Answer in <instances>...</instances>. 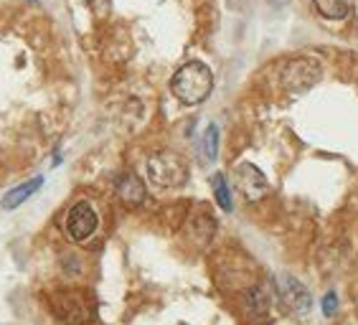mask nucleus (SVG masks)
Returning <instances> with one entry per match:
<instances>
[{"label":"nucleus","mask_w":358,"mask_h":325,"mask_svg":"<svg viewBox=\"0 0 358 325\" xmlns=\"http://www.w3.org/2000/svg\"><path fill=\"white\" fill-rule=\"evenodd\" d=\"M87 6H90L94 13H107L112 6V0H87Z\"/></svg>","instance_id":"nucleus-14"},{"label":"nucleus","mask_w":358,"mask_h":325,"mask_svg":"<svg viewBox=\"0 0 358 325\" xmlns=\"http://www.w3.org/2000/svg\"><path fill=\"white\" fill-rule=\"evenodd\" d=\"M336 312H338V295L336 292H328L323 298V315L325 318H333Z\"/></svg>","instance_id":"nucleus-13"},{"label":"nucleus","mask_w":358,"mask_h":325,"mask_svg":"<svg viewBox=\"0 0 358 325\" xmlns=\"http://www.w3.org/2000/svg\"><path fill=\"white\" fill-rule=\"evenodd\" d=\"M41 186H43L41 175H36V178L26 180V183H21V186H15L13 191H8V194L3 196V208H6V211H13V208H18L21 203H26V201L31 198V196H34Z\"/></svg>","instance_id":"nucleus-8"},{"label":"nucleus","mask_w":358,"mask_h":325,"mask_svg":"<svg viewBox=\"0 0 358 325\" xmlns=\"http://www.w3.org/2000/svg\"><path fill=\"white\" fill-rule=\"evenodd\" d=\"M234 183H236V188H239V194L247 201L264 198L269 191V183H267V178H264V173L257 166H252V163H241V166H236Z\"/></svg>","instance_id":"nucleus-6"},{"label":"nucleus","mask_w":358,"mask_h":325,"mask_svg":"<svg viewBox=\"0 0 358 325\" xmlns=\"http://www.w3.org/2000/svg\"><path fill=\"white\" fill-rule=\"evenodd\" d=\"M117 196L124 206H140L145 201V183L135 173H124L117 180Z\"/></svg>","instance_id":"nucleus-7"},{"label":"nucleus","mask_w":358,"mask_h":325,"mask_svg":"<svg viewBox=\"0 0 358 325\" xmlns=\"http://www.w3.org/2000/svg\"><path fill=\"white\" fill-rule=\"evenodd\" d=\"M249 303H252V308H255L257 312H264L267 310V305H269L267 292H264L262 287H255V290L249 292Z\"/></svg>","instance_id":"nucleus-12"},{"label":"nucleus","mask_w":358,"mask_h":325,"mask_svg":"<svg viewBox=\"0 0 358 325\" xmlns=\"http://www.w3.org/2000/svg\"><path fill=\"white\" fill-rule=\"evenodd\" d=\"M211 186H214V196H216V201H219V206L224 208V211H231L234 203H231V194H229L227 178H224L221 173H216L214 178H211Z\"/></svg>","instance_id":"nucleus-11"},{"label":"nucleus","mask_w":358,"mask_h":325,"mask_svg":"<svg viewBox=\"0 0 358 325\" xmlns=\"http://www.w3.org/2000/svg\"><path fill=\"white\" fill-rule=\"evenodd\" d=\"M323 76L320 64L310 56H297V59H289L282 69V87L292 94H300V92H308L310 87H315Z\"/></svg>","instance_id":"nucleus-3"},{"label":"nucleus","mask_w":358,"mask_h":325,"mask_svg":"<svg viewBox=\"0 0 358 325\" xmlns=\"http://www.w3.org/2000/svg\"><path fill=\"white\" fill-rule=\"evenodd\" d=\"M148 178L158 188H178L188 180V166L178 152L160 150L148 160Z\"/></svg>","instance_id":"nucleus-2"},{"label":"nucleus","mask_w":358,"mask_h":325,"mask_svg":"<svg viewBox=\"0 0 358 325\" xmlns=\"http://www.w3.org/2000/svg\"><path fill=\"white\" fill-rule=\"evenodd\" d=\"M317 8V13L323 15V18H331V21H341L348 15V6H345L343 0H313Z\"/></svg>","instance_id":"nucleus-10"},{"label":"nucleus","mask_w":358,"mask_h":325,"mask_svg":"<svg viewBox=\"0 0 358 325\" xmlns=\"http://www.w3.org/2000/svg\"><path fill=\"white\" fill-rule=\"evenodd\" d=\"M277 292H280L282 303L287 305L292 312H297V315H305V312L313 308V298H310V292H308V287H305L300 280H295L292 275L277 277Z\"/></svg>","instance_id":"nucleus-5"},{"label":"nucleus","mask_w":358,"mask_h":325,"mask_svg":"<svg viewBox=\"0 0 358 325\" xmlns=\"http://www.w3.org/2000/svg\"><path fill=\"white\" fill-rule=\"evenodd\" d=\"M96 226H99L96 211L87 203V201H79V203L71 206L69 216H66V234H69L74 242L90 239V236L96 231Z\"/></svg>","instance_id":"nucleus-4"},{"label":"nucleus","mask_w":358,"mask_h":325,"mask_svg":"<svg viewBox=\"0 0 358 325\" xmlns=\"http://www.w3.org/2000/svg\"><path fill=\"white\" fill-rule=\"evenodd\" d=\"M171 89L178 102L201 104L214 89V74L203 62H188L176 71Z\"/></svg>","instance_id":"nucleus-1"},{"label":"nucleus","mask_w":358,"mask_h":325,"mask_svg":"<svg viewBox=\"0 0 358 325\" xmlns=\"http://www.w3.org/2000/svg\"><path fill=\"white\" fill-rule=\"evenodd\" d=\"M201 155H203V163H214L216 155H219V127L208 125L203 138H201Z\"/></svg>","instance_id":"nucleus-9"},{"label":"nucleus","mask_w":358,"mask_h":325,"mask_svg":"<svg viewBox=\"0 0 358 325\" xmlns=\"http://www.w3.org/2000/svg\"><path fill=\"white\" fill-rule=\"evenodd\" d=\"M31 3H36V0H31Z\"/></svg>","instance_id":"nucleus-15"}]
</instances>
